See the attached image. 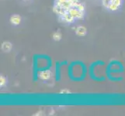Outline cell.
I'll return each mask as SVG.
<instances>
[{"label": "cell", "mask_w": 125, "mask_h": 116, "mask_svg": "<svg viewBox=\"0 0 125 116\" xmlns=\"http://www.w3.org/2000/svg\"><path fill=\"white\" fill-rule=\"evenodd\" d=\"M60 17H61V19L64 22L68 23H74V21H75V19L73 18V16L68 11L62 16H60Z\"/></svg>", "instance_id": "obj_4"}, {"label": "cell", "mask_w": 125, "mask_h": 116, "mask_svg": "<svg viewBox=\"0 0 125 116\" xmlns=\"http://www.w3.org/2000/svg\"><path fill=\"white\" fill-rule=\"evenodd\" d=\"M53 39L55 41H59L62 39V34L59 32H56L53 34Z\"/></svg>", "instance_id": "obj_10"}, {"label": "cell", "mask_w": 125, "mask_h": 116, "mask_svg": "<svg viewBox=\"0 0 125 116\" xmlns=\"http://www.w3.org/2000/svg\"><path fill=\"white\" fill-rule=\"evenodd\" d=\"M121 4H122V0H113L107 9H109L110 11H116L121 6Z\"/></svg>", "instance_id": "obj_2"}, {"label": "cell", "mask_w": 125, "mask_h": 116, "mask_svg": "<svg viewBox=\"0 0 125 116\" xmlns=\"http://www.w3.org/2000/svg\"><path fill=\"white\" fill-rule=\"evenodd\" d=\"M62 6L66 11H68V9H69L70 8H72V3L70 2L69 0H66V1L64 2L62 4Z\"/></svg>", "instance_id": "obj_9"}, {"label": "cell", "mask_w": 125, "mask_h": 116, "mask_svg": "<svg viewBox=\"0 0 125 116\" xmlns=\"http://www.w3.org/2000/svg\"><path fill=\"white\" fill-rule=\"evenodd\" d=\"M53 12H54L55 14H57L58 16H62L67 11L64 9L62 6L56 5V4H54V6L53 7Z\"/></svg>", "instance_id": "obj_3"}, {"label": "cell", "mask_w": 125, "mask_h": 116, "mask_svg": "<svg viewBox=\"0 0 125 116\" xmlns=\"http://www.w3.org/2000/svg\"><path fill=\"white\" fill-rule=\"evenodd\" d=\"M51 76V72L49 70H46V71H43L39 73V77L43 80H48Z\"/></svg>", "instance_id": "obj_5"}, {"label": "cell", "mask_w": 125, "mask_h": 116, "mask_svg": "<svg viewBox=\"0 0 125 116\" xmlns=\"http://www.w3.org/2000/svg\"><path fill=\"white\" fill-rule=\"evenodd\" d=\"M112 1H113V0H102V4L105 8L108 9V7L110 5V3H111Z\"/></svg>", "instance_id": "obj_11"}, {"label": "cell", "mask_w": 125, "mask_h": 116, "mask_svg": "<svg viewBox=\"0 0 125 116\" xmlns=\"http://www.w3.org/2000/svg\"><path fill=\"white\" fill-rule=\"evenodd\" d=\"M75 8L78 9L79 10L83 11V12H84V10H85V6H84V5L82 2H80L79 4H78V5H77Z\"/></svg>", "instance_id": "obj_13"}, {"label": "cell", "mask_w": 125, "mask_h": 116, "mask_svg": "<svg viewBox=\"0 0 125 116\" xmlns=\"http://www.w3.org/2000/svg\"><path fill=\"white\" fill-rule=\"evenodd\" d=\"M6 83V77H3V76L0 77V86H1V87H3V86H5Z\"/></svg>", "instance_id": "obj_12"}, {"label": "cell", "mask_w": 125, "mask_h": 116, "mask_svg": "<svg viewBox=\"0 0 125 116\" xmlns=\"http://www.w3.org/2000/svg\"><path fill=\"white\" fill-rule=\"evenodd\" d=\"M65 1H66V0H54V4H56V5L62 6Z\"/></svg>", "instance_id": "obj_15"}, {"label": "cell", "mask_w": 125, "mask_h": 116, "mask_svg": "<svg viewBox=\"0 0 125 116\" xmlns=\"http://www.w3.org/2000/svg\"><path fill=\"white\" fill-rule=\"evenodd\" d=\"M70 93H71V91L68 89H63L60 91V94H70Z\"/></svg>", "instance_id": "obj_16"}, {"label": "cell", "mask_w": 125, "mask_h": 116, "mask_svg": "<svg viewBox=\"0 0 125 116\" xmlns=\"http://www.w3.org/2000/svg\"><path fill=\"white\" fill-rule=\"evenodd\" d=\"M69 1L72 3V7H75L78 4L81 2L80 0H69Z\"/></svg>", "instance_id": "obj_14"}, {"label": "cell", "mask_w": 125, "mask_h": 116, "mask_svg": "<svg viewBox=\"0 0 125 116\" xmlns=\"http://www.w3.org/2000/svg\"><path fill=\"white\" fill-rule=\"evenodd\" d=\"M68 12L73 16V18H74L75 19H82V18H83V16H84V12L80 11L78 9H76L75 7L70 8Z\"/></svg>", "instance_id": "obj_1"}, {"label": "cell", "mask_w": 125, "mask_h": 116, "mask_svg": "<svg viewBox=\"0 0 125 116\" xmlns=\"http://www.w3.org/2000/svg\"><path fill=\"white\" fill-rule=\"evenodd\" d=\"M10 23L14 25V26H17L19 25L21 23V17L19 15H12L10 17Z\"/></svg>", "instance_id": "obj_6"}, {"label": "cell", "mask_w": 125, "mask_h": 116, "mask_svg": "<svg viewBox=\"0 0 125 116\" xmlns=\"http://www.w3.org/2000/svg\"><path fill=\"white\" fill-rule=\"evenodd\" d=\"M12 49V44L10 42H4L2 45V50L4 52H10Z\"/></svg>", "instance_id": "obj_8"}, {"label": "cell", "mask_w": 125, "mask_h": 116, "mask_svg": "<svg viewBox=\"0 0 125 116\" xmlns=\"http://www.w3.org/2000/svg\"><path fill=\"white\" fill-rule=\"evenodd\" d=\"M75 33L78 36H84L86 33H87V29L85 27H83V26H79V27H77Z\"/></svg>", "instance_id": "obj_7"}]
</instances>
